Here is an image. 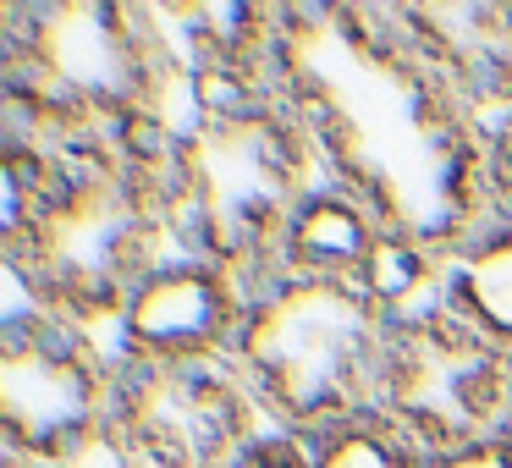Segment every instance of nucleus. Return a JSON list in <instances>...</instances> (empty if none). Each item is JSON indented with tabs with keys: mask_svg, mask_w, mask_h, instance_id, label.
I'll use <instances>...</instances> for the list:
<instances>
[{
	"mask_svg": "<svg viewBox=\"0 0 512 468\" xmlns=\"http://www.w3.org/2000/svg\"><path fill=\"white\" fill-rule=\"evenodd\" d=\"M397 325L353 281H298L248 309L237 358L292 424L325 430L353 413H386Z\"/></svg>",
	"mask_w": 512,
	"mask_h": 468,
	"instance_id": "1",
	"label": "nucleus"
},
{
	"mask_svg": "<svg viewBox=\"0 0 512 468\" xmlns=\"http://www.w3.org/2000/svg\"><path fill=\"white\" fill-rule=\"evenodd\" d=\"M0 424L39 463H67L105 430V375L72 325L0 347Z\"/></svg>",
	"mask_w": 512,
	"mask_h": 468,
	"instance_id": "2",
	"label": "nucleus"
},
{
	"mask_svg": "<svg viewBox=\"0 0 512 468\" xmlns=\"http://www.w3.org/2000/svg\"><path fill=\"white\" fill-rule=\"evenodd\" d=\"M243 419L237 386L210 364H144L116 430L155 468H232L248 452Z\"/></svg>",
	"mask_w": 512,
	"mask_h": 468,
	"instance_id": "3",
	"label": "nucleus"
},
{
	"mask_svg": "<svg viewBox=\"0 0 512 468\" xmlns=\"http://www.w3.org/2000/svg\"><path fill=\"white\" fill-rule=\"evenodd\" d=\"M243 292L210 259H171L127 287L122 336L144 364H210L243 336Z\"/></svg>",
	"mask_w": 512,
	"mask_h": 468,
	"instance_id": "4",
	"label": "nucleus"
},
{
	"mask_svg": "<svg viewBox=\"0 0 512 468\" xmlns=\"http://www.w3.org/2000/svg\"><path fill=\"white\" fill-rule=\"evenodd\" d=\"M380 232L386 226L353 193H303L276 232V254L298 281H358Z\"/></svg>",
	"mask_w": 512,
	"mask_h": 468,
	"instance_id": "5",
	"label": "nucleus"
},
{
	"mask_svg": "<svg viewBox=\"0 0 512 468\" xmlns=\"http://www.w3.org/2000/svg\"><path fill=\"white\" fill-rule=\"evenodd\" d=\"M446 309L512 358V232H490L446 270Z\"/></svg>",
	"mask_w": 512,
	"mask_h": 468,
	"instance_id": "6",
	"label": "nucleus"
},
{
	"mask_svg": "<svg viewBox=\"0 0 512 468\" xmlns=\"http://www.w3.org/2000/svg\"><path fill=\"white\" fill-rule=\"evenodd\" d=\"M424 446L408 424H397L391 413H353L336 419L325 430H314V441L303 446L309 468H424Z\"/></svg>",
	"mask_w": 512,
	"mask_h": 468,
	"instance_id": "7",
	"label": "nucleus"
},
{
	"mask_svg": "<svg viewBox=\"0 0 512 468\" xmlns=\"http://www.w3.org/2000/svg\"><path fill=\"white\" fill-rule=\"evenodd\" d=\"M430 281H435V259L424 254V243H413L408 232L386 226L380 243H375V254H369V265H364V276H358L353 287L364 292V298L375 303L391 325H397V314L408 309Z\"/></svg>",
	"mask_w": 512,
	"mask_h": 468,
	"instance_id": "8",
	"label": "nucleus"
},
{
	"mask_svg": "<svg viewBox=\"0 0 512 468\" xmlns=\"http://www.w3.org/2000/svg\"><path fill=\"white\" fill-rule=\"evenodd\" d=\"M424 468H512V435H485V441H452L435 446Z\"/></svg>",
	"mask_w": 512,
	"mask_h": 468,
	"instance_id": "9",
	"label": "nucleus"
},
{
	"mask_svg": "<svg viewBox=\"0 0 512 468\" xmlns=\"http://www.w3.org/2000/svg\"><path fill=\"white\" fill-rule=\"evenodd\" d=\"M232 468H309L303 452H287V446H248Z\"/></svg>",
	"mask_w": 512,
	"mask_h": 468,
	"instance_id": "10",
	"label": "nucleus"
}]
</instances>
